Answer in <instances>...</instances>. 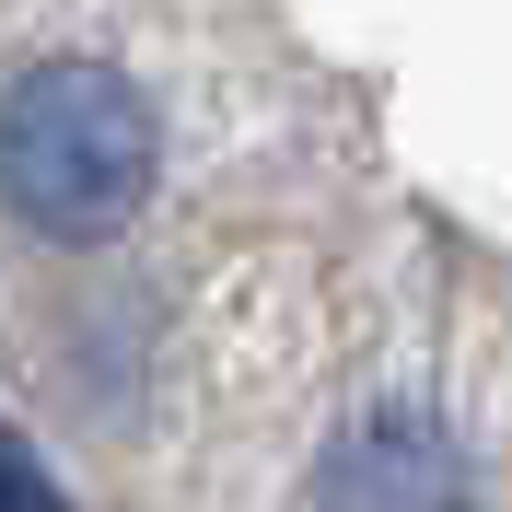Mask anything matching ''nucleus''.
Wrapping results in <instances>:
<instances>
[{"label": "nucleus", "mask_w": 512, "mask_h": 512, "mask_svg": "<svg viewBox=\"0 0 512 512\" xmlns=\"http://www.w3.org/2000/svg\"><path fill=\"white\" fill-rule=\"evenodd\" d=\"M163 175L152 94L105 59H35L0 94V210L47 245H105L140 222Z\"/></svg>", "instance_id": "f257e3e1"}, {"label": "nucleus", "mask_w": 512, "mask_h": 512, "mask_svg": "<svg viewBox=\"0 0 512 512\" xmlns=\"http://www.w3.org/2000/svg\"><path fill=\"white\" fill-rule=\"evenodd\" d=\"M315 512H466V454L443 419L419 408H361L338 443L315 454Z\"/></svg>", "instance_id": "f03ea898"}, {"label": "nucleus", "mask_w": 512, "mask_h": 512, "mask_svg": "<svg viewBox=\"0 0 512 512\" xmlns=\"http://www.w3.org/2000/svg\"><path fill=\"white\" fill-rule=\"evenodd\" d=\"M0 512H70V489L47 478V454H35L12 419H0Z\"/></svg>", "instance_id": "7ed1b4c3"}]
</instances>
